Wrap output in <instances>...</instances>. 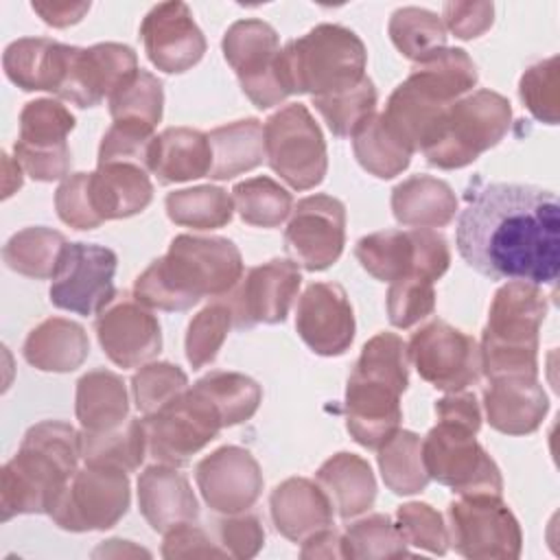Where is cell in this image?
Listing matches in <instances>:
<instances>
[{
  "label": "cell",
  "instance_id": "obj_1",
  "mask_svg": "<svg viewBox=\"0 0 560 560\" xmlns=\"http://www.w3.org/2000/svg\"><path fill=\"white\" fill-rule=\"evenodd\" d=\"M558 212L556 192L534 184L475 186L457 217V252L490 280L553 284L560 267Z\"/></svg>",
  "mask_w": 560,
  "mask_h": 560
},
{
  "label": "cell",
  "instance_id": "obj_2",
  "mask_svg": "<svg viewBox=\"0 0 560 560\" xmlns=\"http://www.w3.org/2000/svg\"><path fill=\"white\" fill-rule=\"evenodd\" d=\"M243 273V256L230 238L179 234L136 278L133 298L158 311H188L203 298H225Z\"/></svg>",
  "mask_w": 560,
  "mask_h": 560
},
{
  "label": "cell",
  "instance_id": "obj_3",
  "mask_svg": "<svg viewBox=\"0 0 560 560\" xmlns=\"http://www.w3.org/2000/svg\"><path fill=\"white\" fill-rule=\"evenodd\" d=\"M81 459V433L61 420L33 424L18 453L2 466L0 518L48 514L66 490Z\"/></svg>",
  "mask_w": 560,
  "mask_h": 560
},
{
  "label": "cell",
  "instance_id": "obj_4",
  "mask_svg": "<svg viewBox=\"0 0 560 560\" xmlns=\"http://www.w3.org/2000/svg\"><path fill=\"white\" fill-rule=\"evenodd\" d=\"M409 385L407 343L396 332L368 339L348 376L343 413L350 438L376 451L400 429V394Z\"/></svg>",
  "mask_w": 560,
  "mask_h": 560
},
{
  "label": "cell",
  "instance_id": "obj_5",
  "mask_svg": "<svg viewBox=\"0 0 560 560\" xmlns=\"http://www.w3.org/2000/svg\"><path fill=\"white\" fill-rule=\"evenodd\" d=\"M547 315L540 284L508 280L497 289L481 332V374L538 378V332Z\"/></svg>",
  "mask_w": 560,
  "mask_h": 560
},
{
  "label": "cell",
  "instance_id": "obj_6",
  "mask_svg": "<svg viewBox=\"0 0 560 560\" xmlns=\"http://www.w3.org/2000/svg\"><path fill=\"white\" fill-rule=\"evenodd\" d=\"M368 50L361 37L341 24H317L280 48L276 74L287 92L324 96L361 83Z\"/></svg>",
  "mask_w": 560,
  "mask_h": 560
},
{
  "label": "cell",
  "instance_id": "obj_7",
  "mask_svg": "<svg viewBox=\"0 0 560 560\" xmlns=\"http://www.w3.org/2000/svg\"><path fill=\"white\" fill-rule=\"evenodd\" d=\"M512 125L510 101L492 90H475L451 103L422 147L431 166L455 171L497 147Z\"/></svg>",
  "mask_w": 560,
  "mask_h": 560
},
{
  "label": "cell",
  "instance_id": "obj_8",
  "mask_svg": "<svg viewBox=\"0 0 560 560\" xmlns=\"http://www.w3.org/2000/svg\"><path fill=\"white\" fill-rule=\"evenodd\" d=\"M262 131L267 164L293 190H311L324 182L326 140L306 105L280 107L265 120Z\"/></svg>",
  "mask_w": 560,
  "mask_h": 560
},
{
  "label": "cell",
  "instance_id": "obj_9",
  "mask_svg": "<svg viewBox=\"0 0 560 560\" xmlns=\"http://www.w3.org/2000/svg\"><path fill=\"white\" fill-rule=\"evenodd\" d=\"M475 435L468 427L438 420L422 440L424 470L457 494H503L501 470Z\"/></svg>",
  "mask_w": 560,
  "mask_h": 560
},
{
  "label": "cell",
  "instance_id": "obj_10",
  "mask_svg": "<svg viewBox=\"0 0 560 560\" xmlns=\"http://www.w3.org/2000/svg\"><path fill=\"white\" fill-rule=\"evenodd\" d=\"M354 256L361 267L381 282L402 278L440 280L451 265L446 238L427 228L381 230L357 241Z\"/></svg>",
  "mask_w": 560,
  "mask_h": 560
},
{
  "label": "cell",
  "instance_id": "obj_11",
  "mask_svg": "<svg viewBox=\"0 0 560 560\" xmlns=\"http://www.w3.org/2000/svg\"><path fill=\"white\" fill-rule=\"evenodd\" d=\"M448 542L470 560H514L523 534L501 494H459L448 503Z\"/></svg>",
  "mask_w": 560,
  "mask_h": 560
},
{
  "label": "cell",
  "instance_id": "obj_12",
  "mask_svg": "<svg viewBox=\"0 0 560 560\" xmlns=\"http://www.w3.org/2000/svg\"><path fill=\"white\" fill-rule=\"evenodd\" d=\"M147 446L155 462L184 466L223 429L212 400L197 387H186L158 411L142 418Z\"/></svg>",
  "mask_w": 560,
  "mask_h": 560
},
{
  "label": "cell",
  "instance_id": "obj_13",
  "mask_svg": "<svg viewBox=\"0 0 560 560\" xmlns=\"http://www.w3.org/2000/svg\"><path fill=\"white\" fill-rule=\"evenodd\" d=\"M129 477L116 468L83 466L59 494L48 516L66 532H103L129 510Z\"/></svg>",
  "mask_w": 560,
  "mask_h": 560
},
{
  "label": "cell",
  "instance_id": "obj_14",
  "mask_svg": "<svg viewBox=\"0 0 560 560\" xmlns=\"http://www.w3.org/2000/svg\"><path fill=\"white\" fill-rule=\"evenodd\" d=\"M407 354L420 378L442 392H462L481 378L479 343L444 319L418 328L407 343Z\"/></svg>",
  "mask_w": 560,
  "mask_h": 560
},
{
  "label": "cell",
  "instance_id": "obj_15",
  "mask_svg": "<svg viewBox=\"0 0 560 560\" xmlns=\"http://www.w3.org/2000/svg\"><path fill=\"white\" fill-rule=\"evenodd\" d=\"M221 50L234 70L243 94L258 109H269L287 98L276 74L280 39L269 22L258 18L236 20L225 31Z\"/></svg>",
  "mask_w": 560,
  "mask_h": 560
},
{
  "label": "cell",
  "instance_id": "obj_16",
  "mask_svg": "<svg viewBox=\"0 0 560 560\" xmlns=\"http://www.w3.org/2000/svg\"><path fill=\"white\" fill-rule=\"evenodd\" d=\"M118 256L94 243H68L52 276L50 302L77 315H98L114 298V273Z\"/></svg>",
  "mask_w": 560,
  "mask_h": 560
},
{
  "label": "cell",
  "instance_id": "obj_17",
  "mask_svg": "<svg viewBox=\"0 0 560 560\" xmlns=\"http://www.w3.org/2000/svg\"><path fill=\"white\" fill-rule=\"evenodd\" d=\"M346 245V206L330 195H308L291 210L284 249L306 271L335 265Z\"/></svg>",
  "mask_w": 560,
  "mask_h": 560
},
{
  "label": "cell",
  "instance_id": "obj_18",
  "mask_svg": "<svg viewBox=\"0 0 560 560\" xmlns=\"http://www.w3.org/2000/svg\"><path fill=\"white\" fill-rule=\"evenodd\" d=\"M302 273L298 262L273 258L243 273L238 284L228 293L234 315V328H252L256 324H280L300 291Z\"/></svg>",
  "mask_w": 560,
  "mask_h": 560
},
{
  "label": "cell",
  "instance_id": "obj_19",
  "mask_svg": "<svg viewBox=\"0 0 560 560\" xmlns=\"http://www.w3.org/2000/svg\"><path fill=\"white\" fill-rule=\"evenodd\" d=\"M138 57L131 46L101 42L90 48L72 46L59 98L85 109L109 98L138 72Z\"/></svg>",
  "mask_w": 560,
  "mask_h": 560
},
{
  "label": "cell",
  "instance_id": "obj_20",
  "mask_svg": "<svg viewBox=\"0 0 560 560\" xmlns=\"http://www.w3.org/2000/svg\"><path fill=\"white\" fill-rule=\"evenodd\" d=\"M94 328L107 359L122 370L144 365L162 350L158 317L129 293L114 298L98 313Z\"/></svg>",
  "mask_w": 560,
  "mask_h": 560
},
{
  "label": "cell",
  "instance_id": "obj_21",
  "mask_svg": "<svg viewBox=\"0 0 560 560\" xmlns=\"http://www.w3.org/2000/svg\"><path fill=\"white\" fill-rule=\"evenodd\" d=\"M197 488L206 505L219 514L249 510L265 486L260 464L243 446H219L195 468Z\"/></svg>",
  "mask_w": 560,
  "mask_h": 560
},
{
  "label": "cell",
  "instance_id": "obj_22",
  "mask_svg": "<svg viewBox=\"0 0 560 560\" xmlns=\"http://www.w3.org/2000/svg\"><path fill=\"white\" fill-rule=\"evenodd\" d=\"M149 61L166 72L179 74L197 66L206 52V37L186 2H160L140 24Z\"/></svg>",
  "mask_w": 560,
  "mask_h": 560
},
{
  "label": "cell",
  "instance_id": "obj_23",
  "mask_svg": "<svg viewBox=\"0 0 560 560\" xmlns=\"http://www.w3.org/2000/svg\"><path fill=\"white\" fill-rule=\"evenodd\" d=\"M352 304L337 282H313L300 295L295 330L319 357H339L354 341Z\"/></svg>",
  "mask_w": 560,
  "mask_h": 560
},
{
  "label": "cell",
  "instance_id": "obj_24",
  "mask_svg": "<svg viewBox=\"0 0 560 560\" xmlns=\"http://www.w3.org/2000/svg\"><path fill=\"white\" fill-rule=\"evenodd\" d=\"M74 122L70 109L55 98L28 101L20 112V133L13 144L15 160L35 168H52L72 160L66 138Z\"/></svg>",
  "mask_w": 560,
  "mask_h": 560
},
{
  "label": "cell",
  "instance_id": "obj_25",
  "mask_svg": "<svg viewBox=\"0 0 560 560\" xmlns=\"http://www.w3.org/2000/svg\"><path fill=\"white\" fill-rule=\"evenodd\" d=\"M138 508L153 532L166 534L171 527L195 521L199 501L190 481L177 466L151 464L138 477Z\"/></svg>",
  "mask_w": 560,
  "mask_h": 560
},
{
  "label": "cell",
  "instance_id": "obj_26",
  "mask_svg": "<svg viewBox=\"0 0 560 560\" xmlns=\"http://www.w3.org/2000/svg\"><path fill=\"white\" fill-rule=\"evenodd\" d=\"M483 411L494 431L505 435H527L542 424L549 411V398L538 378H490L483 389Z\"/></svg>",
  "mask_w": 560,
  "mask_h": 560
},
{
  "label": "cell",
  "instance_id": "obj_27",
  "mask_svg": "<svg viewBox=\"0 0 560 560\" xmlns=\"http://www.w3.org/2000/svg\"><path fill=\"white\" fill-rule=\"evenodd\" d=\"M332 501L324 488L306 477H289L271 490L269 512L276 529L291 542L332 525Z\"/></svg>",
  "mask_w": 560,
  "mask_h": 560
},
{
  "label": "cell",
  "instance_id": "obj_28",
  "mask_svg": "<svg viewBox=\"0 0 560 560\" xmlns=\"http://www.w3.org/2000/svg\"><path fill=\"white\" fill-rule=\"evenodd\" d=\"M88 188L92 208L103 223L140 214L153 199L149 171L131 162L98 164L90 173Z\"/></svg>",
  "mask_w": 560,
  "mask_h": 560
},
{
  "label": "cell",
  "instance_id": "obj_29",
  "mask_svg": "<svg viewBox=\"0 0 560 560\" xmlns=\"http://www.w3.org/2000/svg\"><path fill=\"white\" fill-rule=\"evenodd\" d=\"M70 44H61L48 37H20L4 48L2 68L7 79L24 92H52L57 94L68 59Z\"/></svg>",
  "mask_w": 560,
  "mask_h": 560
},
{
  "label": "cell",
  "instance_id": "obj_30",
  "mask_svg": "<svg viewBox=\"0 0 560 560\" xmlns=\"http://www.w3.org/2000/svg\"><path fill=\"white\" fill-rule=\"evenodd\" d=\"M210 166L208 133L190 127H168L153 138L147 168L162 186L208 177Z\"/></svg>",
  "mask_w": 560,
  "mask_h": 560
},
{
  "label": "cell",
  "instance_id": "obj_31",
  "mask_svg": "<svg viewBox=\"0 0 560 560\" xmlns=\"http://www.w3.org/2000/svg\"><path fill=\"white\" fill-rule=\"evenodd\" d=\"M459 210L453 188L433 175H411L394 186L392 212L407 228H444Z\"/></svg>",
  "mask_w": 560,
  "mask_h": 560
},
{
  "label": "cell",
  "instance_id": "obj_32",
  "mask_svg": "<svg viewBox=\"0 0 560 560\" xmlns=\"http://www.w3.org/2000/svg\"><path fill=\"white\" fill-rule=\"evenodd\" d=\"M22 354L35 370L72 372L88 359L90 339L81 324L66 317H48L26 335Z\"/></svg>",
  "mask_w": 560,
  "mask_h": 560
},
{
  "label": "cell",
  "instance_id": "obj_33",
  "mask_svg": "<svg viewBox=\"0 0 560 560\" xmlns=\"http://www.w3.org/2000/svg\"><path fill=\"white\" fill-rule=\"evenodd\" d=\"M315 479L343 521H350L374 505L376 479L368 459L361 455L348 451L335 453L317 468Z\"/></svg>",
  "mask_w": 560,
  "mask_h": 560
},
{
  "label": "cell",
  "instance_id": "obj_34",
  "mask_svg": "<svg viewBox=\"0 0 560 560\" xmlns=\"http://www.w3.org/2000/svg\"><path fill=\"white\" fill-rule=\"evenodd\" d=\"M74 413L81 431L103 433L120 427L129 418V394L122 376L98 368L77 381Z\"/></svg>",
  "mask_w": 560,
  "mask_h": 560
},
{
  "label": "cell",
  "instance_id": "obj_35",
  "mask_svg": "<svg viewBox=\"0 0 560 560\" xmlns=\"http://www.w3.org/2000/svg\"><path fill=\"white\" fill-rule=\"evenodd\" d=\"M477 66L464 48H442L431 57L413 63L405 79L429 101L448 107L477 85Z\"/></svg>",
  "mask_w": 560,
  "mask_h": 560
},
{
  "label": "cell",
  "instance_id": "obj_36",
  "mask_svg": "<svg viewBox=\"0 0 560 560\" xmlns=\"http://www.w3.org/2000/svg\"><path fill=\"white\" fill-rule=\"evenodd\" d=\"M212 149L210 179H232L243 175L265 160V131L258 118H241L221 125L208 133Z\"/></svg>",
  "mask_w": 560,
  "mask_h": 560
},
{
  "label": "cell",
  "instance_id": "obj_37",
  "mask_svg": "<svg viewBox=\"0 0 560 560\" xmlns=\"http://www.w3.org/2000/svg\"><path fill=\"white\" fill-rule=\"evenodd\" d=\"M81 433V459L85 466L116 468L122 472H133L147 457V431L142 420L127 418L116 429L103 433Z\"/></svg>",
  "mask_w": 560,
  "mask_h": 560
},
{
  "label": "cell",
  "instance_id": "obj_38",
  "mask_svg": "<svg viewBox=\"0 0 560 560\" xmlns=\"http://www.w3.org/2000/svg\"><path fill=\"white\" fill-rule=\"evenodd\" d=\"M66 245L68 241L61 232L46 225H33L15 232L4 243L2 258L7 267L20 276L48 280L57 273Z\"/></svg>",
  "mask_w": 560,
  "mask_h": 560
},
{
  "label": "cell",
  "instance_id": "obj_39",
  "mask_svg": "<svg viewBox=\"0 0 560 560\" xmlns=\"http://www.w3.org/2000/svg\"><path fill=\"white\" fill-rule=\"evenodd\" d=\"M376 451L378 470L387 490L407 497L427 488L429 475L424 470L422 440L418 433L398 429Z\"/></svg>",
  "mask_w": 560,
  "mask_h": 560
},
{
  "label": "cell",
  "instance_id": "obj_40",
  "mask_svg": "<svg viewBox=\"0 0 560 560\" xmlns=\"http://www.w3.org/2000/svg\"><path fill=\"white\" fill-rule=\"evenodd\" d=\"M352 151L361 168L378 179H392L400 175L413 155L383 122L381 114H372L354 131Z\"/></svg>",
  "mask_w": 560,
  "mask_h": 560
},
{
  "label": "cell",
  "instance_id": "obj_41",
  "mask_svg": "<svg viewBox=\"0 0 560 560\" xmlns=\"http://www.w3.org/2000/svg\"><path fill=\"white\" fill-rule=\"evenodd\" d=\"M166 214L175 225L192 230H217L232 221L234 201L228 190L203 184L173 190L164 199Z\"/></svg>",
  "mask_w": 560,
  "mask_h": 560
},
{
  "label": "cell",
  "instance_id": "obj_42",
  "mask_svg": "<svg viewBox=\"0 0 560 560\" xmlns=\"http://www.w3.org/2000/svg\"><path fill=\"white\" fill-rule=\"evenodd\" d=\"M217 407L223 427L249 420L262 400V387L247 374L212 370L195 383Z\"/></svg>",
  "mask_w": 560,
  "mask_h": 560
},
{
  "label": "cell",
  "instance_id": "obj_43",
  "mask_svg": "<svg viewBox=\"0 0 560 560\" xmlns=\"http://www.w3.org/2000/svg\"><path fill=\"white\" fill-rule=\"evenodd\" d=\"M387 33L392 44L413 63L446 48L442 18L422 7H400L392 13Z\"/></svg>",
  "mask_w": 560,
  "mask_h": 560
},
{
  "label": "cell",
  "instance_id": "obj_44",
  "mask_svg": "<svg viewBox=\"0 0 560 560\" xmlns=\"http://www.w3.org/2000/svg\"><path fill=\"white\" fill-rule=\"evenodd\" d=\"M232 201L238 217L256 228H278L293 210L291 192L267 175L234 184Z\"/></svg>",
  "mask_w": 560,
  "mask_h": 560
},
{
  "label": "cell",
  "instance_id": "obj_45",
  "mask_svg": "<svg viewBox=\"0 0 560 560\" xmlns=\"http://www.w3.org/2000/svg\"><path fill=\"white\" fill-rule=\"evenodd\" d=\"M341 553L350 560H381L409 556V549L387 514H368L346 527L341 534Z\"/></svg>",
  "mask_w": 560,
  "mask_h": 560
},
{
  "label": "cell",
  "instance_id": "obj_46",
  "mask_svg": "<svg viewBox=\"0 0 560 560\" xmlns=\"http://www.w3.org/2000/svg\"><path fill=\"white\" fill-rule=\"evenodd\" d=\"M311 101H313L315 109L322 114V118L332 136L352 138L354 131L372 114H376L378 94H376L372 79L365 77L354 88H348V90H341L335 94L313 96Z\"/></svg>",
  "mask_w": 560,
  "mask_h": 560
},
{
  "label": "cell",
  "instance_id": "obj_47",
  "mask_svg": "<svg viewBox=\"0 0 560 560\" xmlns=\"http://www.w3.org/2000/svg\"><path fill=\"white\" fill-rule=\"evenodd\" d=\"M107 101L114 122H136L155 129L162 120L164 85L155 74L140 68Z\"/></svg>",
  "mask_w": 560,
  "mask_h": 560
},
{
  "label": "cell",
  "instance_id": "obj_48",
  "mask_svg": "<svg viewBox=\"0 0 560 560\" xmlns=\"http://www.w3.org/2000/svg\"><path fill=\"white\" fill-rule=\"evenodd\" d=\"M232 326H234V315L225 298H217L190 319L184 348L192 370L206 368L217 359Z\"/></svg>",
  "mask_w": 560,
  "mask_h": 560
},
{
  "label": "cell",
  "instance_id": "obj_49",
  "mask_svg": "<svg viewBox=\"0 0 560 560\" xmlns=\"http://www.w3.org/2000/svg\"><path fill=\"white\" fill-rule=\"evenodd\" d=\"M188 387L186 372L168 361H149L131 376V396L142 416L158 411Z\"/></svg>",
  "mask_w": 560,
  "mask_h": 560
},
{
  "label": "cell",
  "instance_id": "obj_50",
  "mask_svg": "<svg viewBox=\"0 0 560 560\" xmlns=\"http://www.w3.org/2000/svg\"><path fill=\"white\" fill-rule=\"evenodd\" d=\"M396 527L402 540L411 547L444 556L448 549V529L442 514L422 501L402 503L396 510Z\"/></svg>",
  "mask_w": 560,
  "mask_h": 560
},
{
  "label": "cell",
  "instance_id": "obj_51",
  "mask_svg": "<svg viewBox=\"0 0 560 560\" xmlns=\"http://www.w3.org/2000/svg\"><path fill=\"white\" fill-rule=\"evenodd\" d=\"M558 57H547L529 66L518 81V96L529 109V114L547 125L558 122L560 94H558Z\"/></svg>",
  "mask_w": 560,
  "mask_h": 560
},
{
  "label": "cell",
  "instance_id": "obj_52",
  "mask_svg": "<svg viewBox=\"0 0 560 560\" xmlns=\"http://www.w3.org/2000/svg\"><path fill=\"white\" fill-rule=\"evenodd\" d=\"M435 282L424 278H402L389 282L387 291V319L396 328H411L435 311Z\"/></svg>",
  "mask_w": 560,
  "mask_h": 560
},
{
  "label": "cell",
  "instance_id": "obj_53",
  "mask_svg": "<svg viewBox=\"0 0 560 560\" xmlns=\"http://www.w3.org/2000/svg\"><path fill=\"white\" fill-rule=\"evenodd\" d=\"M155 129L136 122H112L98 147V164L131 162L147 168ZM149 171V168H147Z\"/></svg>",
  "mask_w": 560,
  "mask_h": 560
},
{
  "label": "cell",
  "instance_id": "obj_54",
  "mask_svg": "<svg viewBox=\"0 0 560 560\" xmlns=\"http://www.w3.org/2000/svg\"><path fill=\"white\" fill-rule=\"evenodd\" d=\"M90 173H70L55 190L57 217L74 230H94L103 221L96 217L88 188Z\"/></svg>",
  "mask_w": 560,
  "mask_h": 560
},
{
  "label": "cell",
  "instance_id": "obj_55",
  "mask_svg": "<svg viewBox=\"0 0 560 560\" xmlns=\"http://www.w3.org/2000/svg\"><path fill=\"white\" fill-rule=\"evenodd\" d=\"M217 534L223 551L236 560L254 558L265 545L262 521L247 510L238 514H223V518L217 521Z\"/></svg>",
  "mask_w": 560,
  "mask_h": 560
},
{
  "label": "cell",
  "instance_id": "obj_56",
  "mask_svg": "<svg viewBox=\"0 0 560 560\" xmlns=\"http://www.w3.org/2000/svg\"><path fill=\"white\" fill-rule=\"evenodd\" d=\"M162 556L166 560H175V558H225L228 553L223 551L221 545L212 542L206 529L188 521L171 527L164 534Z\"/></svg>",
  "mask_w": 560,
  "mask_h": 560
},
{
  "label": "cell",
  "instance_id": "obj_57",
  "mask_svg": "<svg viewBox=\"0 0 560 560\" xmlns=\"http://www.w3.org/2000/svg\"><path fill=\"white\" fill-rule=\"evenodd\" d=\"M444 28L457 39H475L483 35L494 22L492 2H446L442 7Z\"/></svg>",
  "mask_w": 560,
  "mask_h": 560
},
{
  "label": "cell",
  "instance_id": "obj_58",
  "mask_svg": "<svg viewBox=\"0 0 560 560\" xmlns=\"http://www.w3.org/2000/svg\"><path fill=\"white\" fill-rule=\"evenodd\" d=\"M435 416L438 420L455 422L462 427H468L472 431H479L481 427V407L477 402V396L472 392H448L435 402Z\"/></svg>",
  "mask_w": 560,
  "mask_h": 560
},
{
  "label": "cell",
  "instance_id": "obj_59",
  "mask_svg": "<svg viewBox=\"0 0 560 560\" xmlns=\"http://www.w3.org/2000/svg\"><path fill=\"white\" fill-rule=\"evenodd\" d=\"M31 9L55 28H66L83 20L90 11V2H33Z\"/></svg>",
  "mask_w": 560,
  "mask_h": 560
},
{
  "label": "cell",
  "instance_id": "obj_60",
  "mask_svg": "<svg viewBox=\"0 0 560 560\" xmlns=\"http://www.w3.org/2000/svg\"><path fill=\"white\" fill-rule=\"evenodd\" d=\"M300 556L304 560H311V558H343V553H341V534L332 525L311 534L308 538L302 540Z\"/></svg>",
  "mask_w": 560,
  "mask_h": 560
},
{
  "label": "cell",
  "instance_id": "obj_61",
  "mask_svg": "<svg viewBox=\"0 0 560 560\" xmlns=\"http://www.w3.org/2000/svg\"><path fill=\"white\" fill-rule=\"evenodd\" d=\"M4 158V168H7V173H4V197H9V195H13L20 186H22V168L20 171H9L11 166H9V155L4 153L2 155Z\"/></svg>",
  "mask_w": 560,
  "mask_h": 560
}]
</instances>
